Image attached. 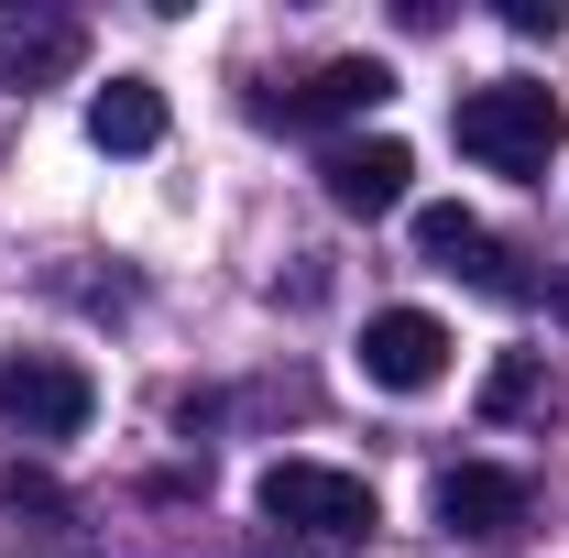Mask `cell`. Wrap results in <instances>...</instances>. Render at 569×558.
Masks as SVG:
<instances>
[{
    "label": "cell",
    "mask_w": 569,
    "mask_h": 558,
    "mask_svg": "<svg viewBox=\"0 0 569 558\" xmlns=\"http://www.w3.org/2000/svg\"><path fill=\"white\" fill-rule=\"evenodd\" d=\"M449 142L471 165H493V176H548V153L569 142V110H559V88H537V77H493V88H471L449 110Z\"/></svg>",
    "instance_id": "cell-1"
},
{
    "label": "cell",
    "mask_w": 569,
    "mask_h": 558,
    "mask_svg": "<svg viewBox=\"0 0 569 558\" xmlns=\"http://www.w3.org/2000/svg\"><path fill=\"white\" fill-rule=\"evenodd\" d=\"M263 515L296 526V537H318V548H361L372 526H383V504L361 471H329V460H274L263 471Z\"/></svg>",
    "instance_id": "cell-2"
},
{
    "label": "cell",
    "mask_w": 569,
    "mask_h": 558,
    "mask_svg": "<svg viewBox=\"0 0 569 558\" xmlns=\"http://www.w3.org/2000/svg\"><path fill=\"white\" fill-rule=\"evenodd\" d=\"M0 417L22 427V438H77V427L99 417V383L77 372L67 350H11L0 361Z\"/></svg>",
    "instance_id": "cell-3"
},
{
    "label": "cell",
    "mask_w": 569,
    "mask_h": 558,
    "mask_svg": "<svg viewBox=\"0 0 569 558\" xmlns=\"http://www.w3.org/2000/svg\"><path fill=\"white\" fill-rule=\"evenodd\" d=\"M449 372V329L427 318V307H383L372 329H361V383H383V395H427Z\"/></svg>",
    "instance_id": "cell-4"
},
{
    "label": "cell",
    "mask_w": 569,
    "mask_h": 558,
    "mask_svg": "<svg viewBox=\"0 0 569 558\" xmlns=\"http://www.w3.org/2000/svg\"><path fill=\"white\" fill-rule=\"evenodd\" d=\"M417 252L438 263V275H460V285H482V296H526V275H515V252H503L493 230L471 209H417Z\"/></svg>",
    "instance_id": "cell-5"
},
{
    "label": "cell",
    "mask_w": 569,
    "mask_h": 558,
    "mask_svg": "<svg viewBox=\"0 0 569 558\" xmlns=\"http://www.w3.org/2000/svg\"><path fill=\"white\" fill-rule=\"evenodd\" d=\"M438 526L471 537V548H493V537L526 526V482L493 471V460H460V471H438Z\"/></svg>",
    "instance_id": "cell-6"
},
{
    "label": "cell",
    "mask_w": 569,
    "mask_h": 558,
    "mask_svg": "<svg viewBox=\"0 0 569 558\" xmlns=\"http://www.w3.org/2000/svg\"><path fill=\"white\" fill-rule=\"evenodd\" d=\"M318 176H329V209L383 219V209H406V176H417V153H406L395 132H372V142H340Z\"/></svg>",
    "instance_id": "cell-7"
},
{
    "label": "cell",
    "mask_w": 569,
    "mask_h": 558,
    "mask_svg": "<svg viewBox=\"0 0 569 558\" xmlns=\"http://www.w3.org/2000/svg\"><path fill=\"white\" fill-rule=\"evenodd\" d=\"M383 99H395V67L383 56H329V67L284 99V121H351V110H383Z\"/></svg>",
    "instance_id": "cell-8"
},
{
    "label": "cell",
    "mask_w": 569,
    "mask_h": 558,
    "mask_svg": "<svg viewBox=\"0 0 569 558\" xmlns=\"http://www.w3.org/2000/svg\"><path fill=\"white\" fill-rule=\"evenodd\" d=\"M88 142H99V153H153V142H164V88H153V77H110V88L88 99Z\"/></svg>",
    "instance_id": "cell-9"
},
{
    "label": "cell",
    "mask_w": 569,
    "mask_h": 558,
    "mask_svg": "<svg viewBox=\"0 0 569 558\" xmlns=\"http://www.w3.org/2000/svg\"><path fill=\"white\" fill-rule=\"evenodd\" d=\"M77 67V22H0V88H44Z\"/></svg>",
    "instance_id": "cell-10"
},
{
    "label": "cell",
    "mask_w": 569,
    "mask_h": 558,
    "mask_svg": "<svg viewBox=\"0 0 569 558\" xmlns=\"http://www.w3.org/2000/svg\"><path fill=\"white\" fill-rule=\"evenodd\" d=\"M537 406H548V361H537V350H503L493 383H482V417L515 427V417H537Z\"/></svg>",
    "instance_id": "cell-11"
},
{
    "label": "cell",
    "mask_w": 569,
    "mask_h": 558,
    "mask_svg": "<svg viewBox=\"0 0 569 558\" xmlns=\"http://www.w3.org/2000/svg\"><path fill=\"white\" fill-rule=\"evenodd\" d=\"M503 33H526V44H548V33H559V0H503Z\"/></svg>",
    "instance_id": "cell-12"
},
{
    "label": "cell",
    "mask_w": 569,
    "mask_h": 558,
    "mask_svg": "<svg viewBox=\"0 0 569 558\" xmlns=\"http://www.w3.org/2000/svg\"><path fill=\"white\" fill-rule=\"evenodd\" d=\"M559 318H569V285H559Z\"/></svg>",
    "instance_id": "cell-13"
}]
</instances>
